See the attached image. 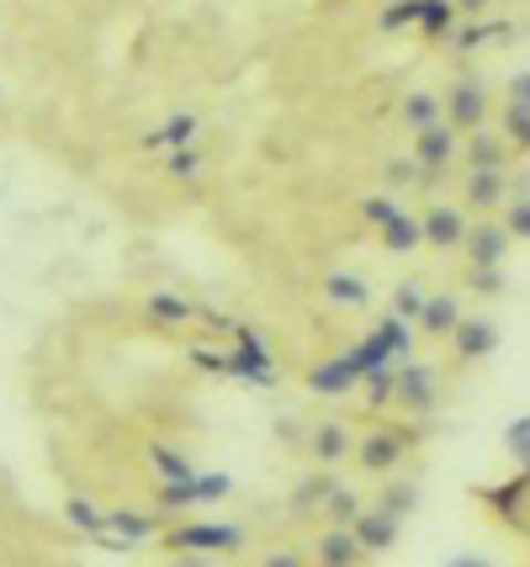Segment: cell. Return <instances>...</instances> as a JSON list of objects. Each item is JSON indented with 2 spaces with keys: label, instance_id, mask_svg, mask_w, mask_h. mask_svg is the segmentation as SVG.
<instances>
[{
  "label": "cell",
  "instance_id": "17",
  "mask_svg": "<svg viewBox=\"0 0 530 567\" xmlns=\"http://www.w3.org/2000/svg\"><path fill=\"white\" fill-rule=\"evenodd\" d=\"M419 319H425L429 334H446V329H456V302H451V297H429Z\"/></svg>",
  "mask_w": 530,
  "mask_h": 567
},
{
  "label": "cell",
  "instance_id": "9",
  "mask_svg": "<svg viewBox=\"0 0 530 567\" xmlns=\"http://www.w3.org/2000/svg\"><path fill=\"white\" fill-rule=\"evenodd\" d=\"M355 377H366V371L345 355V361H329V367H319L308 382H313V393H345V388H355Z\"/></svg>",
  "mask_w": 530,
  "mask_h": 567
},
{
  "label": "cell",
  "instance_id": "30",
  "mask_svg": "<svg viewBox=\"0 0 530 567\" xmlns=\"http://www.w3.org/2000/svg\"><path fill=\"white\" fill-rule=\"evenodd\" d=\"M170 171H176V175H197V154H176V159H170Z\"/></svg>",
  "mask_w": 530,
  "mask_h": 567
},
{
  "label": "cell",
  "instance_id": "31",
  "mask_svg": "<svg viewBox=\"0 0 530 567\" xmlns=\"http://www.w3.org/2000/svg\"><path fill=\"white\" fill-rule=\"evenodd\" d=\"M70 515H75L80 525H102V519H96V509H91V504H70Z\"/></svg>",
  "mask_w": 530,
  "mask_h": 567
},
{
  "label": "cell",
  "instance_id": "24",
  "mask_svg": "<svg viewBox=\"0 0 530 567\" xmlns=\"http://www.w3.org/2000/svg\"><path fill=\"white\" fill-rule=\"evenodd\" d=\"M112 530H123V536H149V519H138V515H112Z\"/></svg>",
  "mask_w": 530,
  "mask_h": 567
},
{
  "label": "cell",
  "instance_id": "16",
  "mask_svg": "<svg viewBox=\"0 0 530 567\" xmlns=\"http://www.w3.org/2000/svg\"><path fill=\"white\" fill-rule=\"evenodd\" d=\"M505 451H509V462H520V467L530 472V414H520V420L505 430Z\"/></svg>",
  "mask_w": 530,
  "mask_h": 567
},
{
  "label": "cell",
  "instance_id": "7",
  "mask_svg": "<svg viewBox=\"0 0 530 567\" xmlns=\"http://www.w3.org/2000/svg\"><path fill=\"white\" fill-rule=\"evenodd\" d=\"M451 148H456V127L451 123L425 127V133H419V165L435 175L440 165H446V159H451Z\"/></svg>",
  "mask_w": 530,
  "mask_h": 567
},
{
  "label": "cell",
  "instance_id": "19",
  "mask_svg": "<svg viewBox=\"0 0 530 567\" xmlns=\"http://www.w3.org/2000/svg\"><path fill=\"white\" fill-rule=\"evenodd\" d=\"M505 144L530 148V106H505Z\"/></svg>",
  "mask_w": 530,
  "mask_h": 567
},
{
  "label": "cell",
  "instance_id": "6",
  "mask_svg": "<svg viewBox=\"0 0 530 567\" xmlns=\"http://www.w3.org/2000/svg\"><path fill=\"white\" fill-rule=\"evenodd\" d=\"M398 403L404 409H429L435 403V371L429 367H408V371H398Z\"/></svg>",
  "mask_w": 530,
  "mask_h": 567
},
{
  "label": "cell",
  "instance_id": "11",
  "mask_svg": "<svg viewBox=\"0 0 530 567\" xmlns=\"http://www.w3.org/2000/svg\"><path fill=\"white\" fill-rule=\"evenodd\" d=\"M319 551H324V567H355L366 546H361V536H355V530H329Z\"/></svg>",
  "mask_w": 530,
  "mask_h": 567
},
{
  "label": "cell",
  "instance_id": "25",
  "mask_svg": "<svg viewBox=\"0 0 530 567\" xmlns=\"http://www.w3.org/2000/svg\"><path fill=\"white\" fill-rule=\"evenodd\" d=\"M191 127H197L191 117H176V123L165 127V133H154V138H159V144H180V138H191Z\"/></svg>",
  "mask_w": 530,
  "mask_h": 567
},
{
  "label": "cell",
  "instance_id": "15",
  "mask_svg": "<svg viewBox=\"0 0 530 567\" xmlns=\"http://www.w3.org/2000/svg\"><path fill=\"white\" fill-rule=\"evenodd\" d=\"M366 281L361 276H329V302H345V308H366Z\"/></svg>",
  "mask_w": 530,
  "mask_h": 567
},
{
  "label": "cell",
  "instance_id": "26",
  "mask_svg": "<svg viewBox=\"0 0 530 567\" xmlns=\"http://www.w3.org/2000/svg\"><path fill=\"white\" fill-rule=\"evenodd\" d=\"M425 302L429 297H419V287H404L398 292V313H425Z\"/></svg>",
  "mask_w": 530,
  "mask_h": 567
},
{
  "label": "cell",
  "instance_id": "33",
  "mask_svg": "<svg viewBox=\"0 0 530 567\" xmlns=\"http://www.w3.org/2000/svg\"><path fill=\"white\" fill-rule=\"evenodd\" d=\"M446 567H493V563H488V557H472V551H467V557H451Z\"/></svg>",
  "mask_w": 530,
  "mask_h": 567
},
{
  "label": "cell",
  "instance_id": "2",
  "mask_svg": "<svg viewBox=\"0 0 530 567\" xmlns=\"http://www.w3.org/2000/svg\"><path fill=\"white\" fill-rule=\"evenodd\" d=\"M505 255H509V228L505 223H478V228H467V260H472L478 271H493Z\"/></svg>",
  "mask_w": 530,
  "mask_h": 567
},
{
  "label": "cell",
  "instance_id": "32",
  "mask_svg": "<svg viewBox=\"0 0 530 567\" xmlns=\"http://www.w3.org/2000/svg\"><path fill=\"white\" fill-rule=\"evenodd\" d=\"M493 0H456V11H467V17H478V11H488Z\"/></svg>",
  "mask_w": 530,
  "mask_h": 567
},
{
  "label": "cell",
  "instance_id": "4",
  "mask_svg": "<svg viewBox=\"0 0 530 567\" xmlns=\"http://www.w3.org/2000/svg\"><path fill=\"white\" fill-rule=\"evenodd\" d=\"M499 350V323L493 319H461L456 323V355L461 361H482Z\"/></svg>",
  "mask_w": 530,
  "mask_h": 567
},
{
  "label": "cell",
  "instance_id": "3",
  "mask_svg": "<svg viewBox=\"0 0 530 567\" xmlns=\"http://www.w3.org/2000/svg\"><path fill=\"white\" fill-rule=\"evenodd\" d=\"M446 112H451V127H482V117H488V91H482L478 80H456L451 96H446Z\"/></svg>",
  "mask_w": 530,
  "mask_h": 567
},
{
  "label": "cell",
  "instance_id": "5",
  "mask_svg": "<svg viewBox=\"0 0 530 567\" xmlns=\"http://www.w3.org/2000/svg\"><path fill=\"white\" fill-rule=\"evenodd\" d=\"M425 239L440 249H456L467 245V218L456 213V207H429L425 213Z\"/></svg>",
  "mask_w": 530,
  "mask_h": 567
},
{
  "label": "cell",
  "instance_id": "10",
  "mask_svg": "<svg viewBox=\"0 0 530 567\" xmlns=\"http://www.w3.org/2000/svg\"><path fill=\"white\" fill-rule=\"evenodd\" d=\"M398 456H404V435H372V441L361 445V467L366 472L398 467Z\"/></svg>",
  "mask_w": 530,
  "mask_h": 567
},
{
  "label": "cell",
  "instance_id": "12",
  "mask_svg": "<svg viewBox=\"0 0 530 567\" xmlns=\"http://www.w3.org/2000/svg\"><path fill=\"white\" fill-rule=\"evenodd\" d=\"M398 519L404 515H393V509H387V515H366L361 525H355V536H361L366 551H377V546H387L393 536H398Z\"/></svg>",
  "mask_w": 530,
  "mask_h": 567
},
{
  "label": "cell",
  "instance_id": "29",
  "mask_svg": "<svg viewBox=\"0 0 530 567\" xmlns=\"http://www.w3.org/2000/svg\"><path fill=\"white\" fill-rule=\"evenodd\" d=\"M260 567H303V563H298V551H271Z\"/></svg>",
  "mask_w": 530,
  "mask_h": 567
},
{
  "label": "cell",
  "instance_id": "28",
  "mask_svg": "<svg viewBox=\"0 0 530 567\" xmlns=\"http://www.w3.org/2000/svg\"><path fill=\"white\" fill-rule=\"evenodd\" d=\"M334 519H355V498L351 494H334Z\"/></svg>",
  "mask_w": 530,
  "mask_h": 567
},
{
  "label": "cell",
  "instance_id": "13",
  "mask_svg": "<svg viewBox=\"0 0 530 567\" xmlns=\"http://www.w3.org/2000/svg\"><path fill=\"white\" fill-rule=\"evenodd\" d=\"M404 123L414 127V133L435 127V123H440V96H429V91H414V96L404 101Z\"/></svg>",
  "mask_w": 530,
  "mask_h": 567
},
{
  "label": "cell",
  "instance_id": "1",
  "mask_svg": "<svg viewBox=\"0 0 530 567\" xmlns=\"http://www.w3.org/2000/svg\"><path fill=\"white\" fill-rule=\"evenodd\" d=\"M366 218L382 228V245L393 249V255H408V249L425 239V218H408L393 202H366Z\"/></svg>",
  "mask_w": 530,
  "mask_h": 567
},
{
  "label": "cell",
  "instance_id": "27",
  "mask_svg": "<svg viewBox=\"0 0 530 567\" xmlns=\"http://www.w3.org/2000/svg\"><path fill=\"white\" fill-rule=\"evenodd\" d=\"M212 494H228V477H197V498H212Z\"/></svg>",
  "mask_w": 530,
  "mask_h": 567
},
{
  "label": "cell",
  "instance_id": "21",
  "mask_svg": "<svg viewBox=\"0 0 530 567\" xmlns=\"http://www.w3.org/2000/svg\"><path fill=\"white\" fill-rule=\"evenodd\" d=\"M345 430H340V424H319V456H324V462H334V456H345Z\"/></svg>",
  "mask_w": 530,
  "mask_h": 567
},
{
  "label": "cell",
  "instance_id": "23",
  "mask_svg": "<svg viewBox=\"0 0 530 567\" xmlns=\"http://www.w3.org/2000/svg\"><path fill=\"white\" fill-rule=\"evenodd\" d=\"M509 106H530V70H520L509 80Z\"/></svg>",
  "mask_w": 530,
  "mask_h": 567
},
{
  "label": "cell",
  "instance_id": "14",
  "mask_svg": "<svg viewBox=\"0 0 530 567\" xmlns=\"http://www.w3.org/2000/svg\"><path fill=\"white\" fill-rule=\"evenodd\" d=\"M499 192H505V171H467V202L472 207L499 202Z\"/></svg>",
  "mask_w": 530,
  "mask_h": 567
},
{
  "label": "cell",
  "instance_id": "8",
  "mask_svg": "<svg viewBox=\"0 0 530 567\" xmlns=\"http://www.w3.org/2000/svg\"><path fill=\"white\" fill-rule=\"evenodd\" d=\"M176 546H202L207 557H212V551H233V546H239V530H233V525H191V530L176 536Z\"/></svg>",
  "mask_w": 530,
  "mask_h": 567
},
{
  "label": "cell",
  "instance_id": "20",
  "mask_svg": "<svg viewBox=\"0 0 530 567\" xmlns=\"http://www.w3.org/2000/svg\"><path fill=\"white\" fill-rule=\"evenodd\" d=\"M505 228H509V239H530V197L509 202V213H505Z\"/></svg>",
  "mask_w": 530,
  "mask_h": 567
},
{
  "label": "cell",
  "instance_id": "22",
  "mask_svg": "<svg viewBox=\"0 0 530 567\" xmlns=\"http://www.w3.org/2000/svg\"><path fill=\"white\" fill-rule=\"evenodd\" d=\"M154 313H159V319H186V302H180V297H170V292H159V297H154Z\"/></svg>",
  "mask_w": 530,
  "mask_h": 567
},
{
  "label": "cell",
  "instance_id": "18",
  "mask_svg": "<svg viewBox=\"0 0 530 567\" xmlns=\"http://www.w3.org/2000/svg\"><path fill=\"white\" fill-rule=\"evenodd\" d=\"M451 11H456V0H419V6H414V17H419L425 32H446Z\"/></svg>",
  "mask_w": 530,
  "mask_h": 567
}]
</instances>
